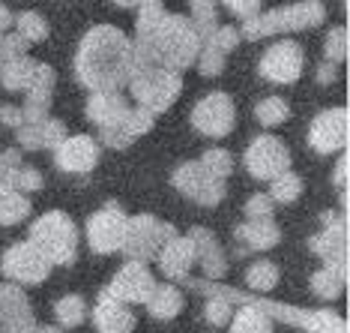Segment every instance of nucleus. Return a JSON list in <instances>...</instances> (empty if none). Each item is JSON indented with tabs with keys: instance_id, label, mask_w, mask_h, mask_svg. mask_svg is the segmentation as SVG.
Wrapping results in <instances>:
<instances>
[{
	"instance_id": "f257e3e1",
	"label": "nucleus",
	"mask_w": 350,
	"mask_h": 333,
	"mask_svg": "<svg viewBox=\"0 0 350 333\" xmlns=\"http://www.w3.org/2000/svg\"><path fill=\"white\" fill-rule=\"evenodd\" d=\"M135 73V45L114 25L90 27L78 45L75 75L90 93L120 90Z\"/></svg>"
},
{
	"instance_id": "f03ea898",
	"label": "nucleus",
	"mask_w": 350,
	"mask_h": 333,
	"mask_svg": "<svg viewBox=\"0 0 350 333\" xmlns=\"http://www.w3.org/2000/svg\"><path fill=\"white\" fill-rule=\"evenodd\" d=\"M186 288L198 291L204 297H225L228 304H243V306H254L260 309L269 319H278L291 328H299L306 333L321 330V333H347V321L341 319L338 312H329V309H299V306H288V304H275V300H267L254 291H240L230 288V285H221V280H183Z\"/></svg>"
},
{
	"instance_id": "7ed1b4c3",
	"label": "nucleus",
	"mask_w": 350,
	"mask_h": 333,
	"mask_svg": "<svg viewBox=\"0 0 350 333\" xmlns=\"http://www.w3.org/2000/svg\"><path fill=\"white\" fill-rule=\"evenodd\" d=\"M132 45H135V63H156V66H165L171 73H186L189 66H195L204 39L195 30L192 18L177 12H165V18L159 21L153 36Z\"/></svg>"
},
{
	"instance_id": "20e7f679",
	"label": "nucleus",
	"mask_w": 350,
	"mask_h": 333,
	"mask_svg": "<svg viewBox=\"0 0 350 333\" xmlns=\"http://www.w3.org/2000/svg\"><path fill=\"white\" fill-rule=\"evenodd\" d=\"M326 21V6L321 0H299L291 6H278L269 12H258L254 18H249L240 30V36L245 39H264L275 34H293V30H314Z\"/></svg>"
},
{
	"instance_id": "39448f33",
	"label": "nucleus",
	"mask_w": 350,
	"mask_h": 333,
	"mask_svg": "<svg viewBox=\"0 0 350 333\" xmlns=\"http://www.w3.org/2000/svg\"><path fill=\"white\" fill-rule=\"evenodd\" d=\"M126 87H129L138 108L150 111V114H162L177 102L183 78L180 73H171V69L156 66V63H135V73Z\"/></svg>"
},
{
	"instance_id": "423d86ee",
	"label": "nucleus",
	"mask_w": 350,
	"mask_h": 333,
	"mask_svg": "<svg viewBox=\"0 0 350 333\" xmlns=\"http://www.w3.org/2000/svg\"><path fill=\"white\" fill-rule=\"evenodd\" d=\"M27 241L33 243L51 264L69 267V264H75V258H78V228L63 210L42 213V217L30 225Z\"/></svg>"
},
{
	"instance_id": "0eeeda50",
	"label": "nucleus",
	"mask_w": 350,
	"mask_h": 333,
	"mask_svg": "<svg viewBox=\"0 0 350 333\" xmlns=\"http://www.w3.org/2000/svg\"><path fill=\"white\" fill-rule=\"evenodd\" d=\"M177 234L171 222H159L153 213H138L126 222V237H123V252L129 261H150L159 256V249Z\"/></svg>"
},
{
	"instance_id": "6e6552de",
	"label": "nucleus",
	"mask_w": 350,
	"mask_h": 333,
	"mask_svg": "<svg viewBox=\"0 0 350 333\" xmlns=\"http://www.w3.org/2000/svg\"><path fill=\"white\" fill-rule=\"evenodd\" d=\"M51 261L39 252L30 241H18L12 243L10 249L3 252V258H0V271L3 276L15 285H39L49 280L51 273Z\"/></svg>"
},
{
	"instance_id": "1a4fd4ad",
	"label": "nucleus",
	"mask_w": 350,
	"mask_h": 333,
	"mask_svg": "<svg viewBox=\"0 0 350 333\" xmlns=\"http://www.w3.org/2000/svg\"><path fill=\"white\" fill-rule=\"evenodd\" d=\"M171 184L177 186V193L192 198L195 204H204V208H216L221 198H225V180L216 177L213 171H206L201 162L177 165L171 174Z\"/></svg>"
},
{
	"instance_id": "9d476101",
	"label": "nucleus",
	"mask_w": 350,
	"mask_h": 333,
	"mask_svg": "<svg viewBox=\"0 0 350 333\" xmlns=\"http://www.w3.org/2000/svg\"><path fill=\"white\" fill-rule=\"evenodd\" d=\"M192 126L206 138H225L237 126V106L228 93L213 90L192 108Z\"/></svg>"
},
{
	"instance_id": "9b49d317",
	"label": "nucleus",
	"mask_w": 350,
	"mask_h": 333,
	"mask_svg": "<svg viewBox=\"0 0 350 333\" xmlns=\"http://www.w3.org/2000/svg\"><path fill=\"white\" fill-rule=\"evenodd\" d=\"M302 69H306V51H302L299 42L293 39H282V42H273L264 51V58L258 63V73L273 84H293L299 82Z\"/></svg>"
},
{
	"instance_id": "f8f14e48",
	"label": "nucleus",
	"mask_w": 350,
	"mask_h": 333,
	"mask_svg": "<svg viewBox=\"0 0 350 333\" xmlns=\"http://www.w3.org/2000/svg\"><path fill=\"white\" fill-rule=\"evenodd\" d=\"M126 222H129V217L123 213L120 204L108 201L105 208H99L90 219H87V243H90V249L99 252V256L117 252L123 247Z\"/></svg>"
},
{
	"instance_id": "ddd939ff",
	"label": "nucleus",
	"mask_w": 350,
	"mask_h": 333,
	"mask_svg": "<svg viewBox=\"0 0 350 333\" xmlns=\"http://www.w3.org/2000/svg\"><path fill=\"white\" fill-rule=\"evenodd\" d=\"M243 162H245V169H249L252 177L273 180L282 171L291 169V150L282 138H275V136H258L249 147H245Z\"/></svg>"
},
{
	"instance_id": "4468645a",
	"label": "nucleus",
	"mask_w": 350,
	"mask_h": 333,
	"mask_svg": "<svg viewBox=\"0 0 350 333\" xmlns=\"http://www.w3.org/2000/svg\"><path fill=\"white\" fill-rule=\"evenodd\" d=\"M347 138H350L347 108H326L308 126V145L317 153H341V150H347Z\"/></svg>"
},
{
	"instance_id": "2eb2a0df",
	"label": "nucleus",
	"mask_w": 350,
	"mask_h": 333,
	"mask_svg": "<svg viewBox=\"0 0 350 333\" xmlns=\"http://www.w3.org/2000/svg\"><path fill=\"white\" fill-rule=\"evenodd\" d=\"M156 288V276L150 273V267L144 261H126L120 271L114 273V280L108 282V295L123 304H147V297Z\"/></svg>"
},
{
	"instance_id": "dca6fc26",
	"label": "nucleus",
	"mask_w": 350,
	"mask_h": 333,
	"mask_svg": "<svg viewBox=\"0 0 350 333\" xmlns=\"http://www.w3.org/2000/svg\"><path fill=\"white\" fill-rule=\"evenodd\" d=\"M0 333H39L25 288L15 282L0 285Z\"/></svg>"
},
{
	"instance_id": "f3484780",
	"label": "nucleus",
	"mask_w": 350,
	"mask_h": 333,
	"mask_svg": "<svg viewBox=\"0 0 350 333\" xmlns=\"http://www.w3.org/2000/svg\"><path fill=\"white\" fill-rule=\"evenodd\" d=\"M323 228L308 241V249L321 256L326 264H347V217L345 213H323Z\"/></svg>"
},
{
	"instance_id": "a211bd4d",
	"label": "nucleus",
	"mask_w": 350,
	"mask_h": 333,
	"mask_svg": "<svg viewBox=\"0 0 350 333\" xmlns=\"http://www.w3.org/2000/svg\"><path fill=\"white\" fill-rule=\"evenodd\" d=\"M54 162L60 171L84 174L99 162V141L90 136H66L54 147Z\"/></svg>"
},
{
	"instance_id": "6ab92c4d",
	"label": "nucleus",
	"mask_w": 350,
	"mask_h": 333,
	"mask_svg": "<svg viewBox=\"0 0 350 333\" xmlns=\"http://www.w3.org/2000/svg\"><path fill=\"white\" fill-rule=\"evenodd\" d=\"M153 123H156V114H150V111L135 106V108L126 111V114L114 126H108V130H99V138H102V145H108V147H114V150H126L135 138L147 136V132L153 130Z\"/></svg>"
},
{
	"instance_id": "aec40b11",
	"label": "nucleus",
	"mask_w": 350,
	"mask_h": 333,
	"mask_svg": "<svg viewBox=\"0 0 350 333\" xmlns=\"http://www.w3.org/2000/svg\"><path fill=\"white\" fill-rule=\"evenodd\" d=\"M234 241H237V256H249V252H264L273 249L282 241V228L275 225L273 217L264 219H245L243 225L234 228Z\"/></svg>"
},
{
	"instance_id": "412c9836",
	"label": "nucleus",
	"mask_w": 350,
	"mask_h": 333,
	"mask_svg": "<svg viewBox=\"0 0 350 333\" xmlns=\"http://www.w3.org/2000/svg\"><path fill=\"white\" fill-rule=\"evenodd\" d=\"M54 84H57V75L49 63H39L36 66V75L27 87V102L21 106V114H25V123H36V121H45L49 117V108H51V97H54Z\"/></svg>"
},
{
	"instance_id": "4be33fe9",
	"label": "nucleus",
	"mask_w": 350,
	"mask_h": 333,
	"mask_svg": "<svg viewBox=\"0 0 350 333\" xmlns=\"http://www.w3.org/2000/svg\"><path fill=\"white\" fill-rule=\"evenodd\" d=\"M189 237H192L195 261L201 264L204 280H225V273H228V256H225V249L219 247L216 234H213L210 228L198 225V228L189 232Z\"/></svg>"
},
{
	"instance_id": "5701e85b",
	"label": "nucleus",
	"mask_w": 350,
	"mask_h": 333,
	"mask_svg": "<svg viewBox=\"0 0 350 333\" xmlns=\"http://www.w3.org/2000/svg\"><path fill=\"white\" fill-rule=\"evenodd\" d=\"M159 267L171 282H183L195 264V247L189 234H174L162 249H159Z\"/></svg>"
},
{
	"instance_id": "b1692460",
	"label": "nucleus",
	"mask_w": 350,
	"mask_h": 333,
	"mask_svg": "<svg viewBox=\"0 0 350 333\" xmlns=\"http://www.w3.org/2000/svg\"><path fill=\"white\" fill-rule=\"evenodd\" d=\"M93 324L99 333H132L135 330V312L129 304L114 300L108 291H102L96 306H93Z\"/></svg>"
},
{
	"instance_id": "393cba45",
	"label": "nucleus",
	"mask_w": 350,
	"mask_h": 333,
	"mask_svg": "<svg viewBox=\"0 0 350 333\" xmlns=\"http://www.w3.org/2000/svg\"><path fill=\"white\" fill-rule=\"evenodd\" d=\"M63 138H66V126L57 117H45V121H36V123H21L15 130V145L21 150H42V147L54 150Z\"/></svg>"
},
{
	"instance_id": "a878e982",
	"label": "nucleus",
	"mask_w": 350,
	"mask_h": 333,
	"mask_svg": "<svg viewBox=\"0 0 350 333\" xmlns=\"http://www.w3.org/2000/svg\"><path fill=\"white\" fill-rule=\"evenodd\" d=\"M126 111H129V102H126V97H120V90L90 93V97H87V106H84L87 121H93L99 130H108V126H114L126 114Z\"/></svg>"
},
{
	"instance_id": "bb28decb",
	"label": "nucleus",
	"mask_w": 350,
	"mask_h": 333,
	"mask_svg": "<svg viewBox=\"0 0 350 333\" xmlns=\"http://www.w3.org/2000/svg\"><path fill=\"white\" fill-rule=\"evenodd\" d=\"M147 309H150V315L159 319V321L177 319V315L183 312V291L177 288V285H171V282H165V285L156 282L153 295L147 297Z\"/></svg>"
},
{
	"instance_id": "cd10ccee",
	"label": "nucleus",
	"mask_w": 350,
	"mask_h": 333,
	"mask_svg": "<svg viewBox=\"0 0 350 333\" xmlns=\"http://www.w3.org/2000/svg\"><path fill=\"white\" fill-rule=\"evenodd\" d=\"M347 288V264H326L312 276V291L321 300H336Z\"/></svg>"
},
{
	"instance_id": "c85d7f7f",
	"label": "nucleus",
	"mask_w": 350,
	"mask_h": 333,
	"mask_svg": "<svg viewBox=\"0 0 350 333\" xmlns=\"http://www.w3.org/2000/svg\"><path fill=\"white\" fill-rule=\"evenodd\" d=\"M30 198L10 184H0V225H18L30 217Z\"/></svg>"
},
{
	"instance_id": "c756f323",
	"label": "nucleus",
	"mask_w": 350,
	"mask_h": 333,
	"mask_svg": "<svg viewBox=\"0 0 350 333\" xmlns=\"http://www.w3.org/2000/svg\"><path fill=\"white\" fill-rule=\"evenodd\" d=\"M36 66H39V60L27 58V54L25 58L6 60L3 66H0V84H3L6 90H27L36 75Z\"/></svg>"
},
{
	"instance_id": "7c9ffc66",
	"label": "nucleus",
	"mask_w": 350,
	"mask_h": 333,
	"mask_svg": "<svg viewBox=\"0 0 350 333\" xmlns=\"http://www.w3.org/2000/svg\"><path fill=\"white\" fill-rule=\"evenodd\" d=\"M54 319H57V328L72 330L78 324H84L87 319V300L81 295H66L54 304Z\"/></svg>"
},
{
	"instance_id": "2f4dec72",
	"label": "nucleus",
	"mask_w": 350,
	"mask_h": 333,
	"mask_svg": "<svg viewBox=\"0 0 350 333\" xmlns=\"http://www.w3.org/2000/svg\"><path fill=\"white\" fill-rule=\"evenodd\" d=\"M230 333H273V319L254 306H243L237 315H230Z\"/></svg>"
},
{
	"instance_id": "473e14b6",
	"label": "nucleus",
	"mask_w": 350,
	"mask_h": 333,
	"mask_svg": "<svg viewBox=\"0 0 350 333\" xmlns=\"http://www.w3.org/2000/svg\"><path fill=\"white\" fill-rule=\"evenodd\" d=\"M245 285L254 291V295H267V291H273L278 285V267L275 261H254V264H249V271H245Z\"/></svg>"
},
{
	"instance_id": "72a5a7b5",
	"label": "nucleus",
	"mask_w": 350,
	"mask_h": 333,
	"mask_svg": "<svg viewBox=\"0 0 350 333\" xmlns=\"http://www.w3.org/2000/svg\"><path fill=\"white\" fill-rule=\"evenodd\" d=\"M302 193V177L297 171H282L278 177L269 180V198H273L275 204H291V201H297Z\"/></svg>"
},
{
	"instance_id": "f704fd0d",
	"label": "nucleus",
	"mask_w": 350,
	"mask_h": 333,
	"mask_svg": "<svg viewBox=\"0 0 350 333\" xmlns=\"http://www.w3.org/2000/svg\"><path fill=\"white\" fill-rule=\"evenodd\" d=\"M254 117H258V123H264L267 130H273V126H282L291 117V106L282 97H267L258 102Z\"/></svg>"
},
{
	"instance_id": "c9c22d12",
	"label": "nucleus",
	"mask_w": 350,
	"mask_h": 333,
	"mask_svg": "<svg viewBox=\"0 0 350 333\" xmlns=\"http://www.w3.org/2000/svg\"><path fill=\"white\" fill-rule=\"evenodd\" d=\"M15 27H18V36L27 39V42H42V39H49V21H45L39 12H33V10L18 12Z\"/></svg>"
},
{
	"instance_id": "e433bc0d",
	"label": "nucleus",
	"mask_w": 350,
	"mask_h": 333,
	"mask_svg": "<svg viewBox=\"0 0 350 333\" xmlns=\"http://www.w3.org/2000/svg\"><path fill=\"white\" fill-rule=\"evenodd\" d=\"M189 3H192V25H195L198 34H201V39H206L219 27L216 0H189Z\"/></svg>"
},
{
	"instance_id": "4c0bfd02",
	"label": "nucleus",
	"mask_w": 350,
	"mask_h": 333,
	"mask_svg": "<svg viewBox=\"0 0 350 333\" xmlns=\"http://www.w3.org/2000/svg\"><path fill=\"white\" fill-rule=\"evenodd\" d=\"M323 54H326V63H341L347 58V27L338 25L332 27L323 39Z\"/></svg>"
},
{
	"instance_id": "58836bf2",
	"label": "nucleus",
	"mask_w": 350,
	"mask_h": 333,
	"mask_svg": "<svg viewBox=\"0 0 350 333\" xmlns=\"http://www.w3.org/2000/svg\"><path fill=\"white\" fill-rule=\"evenodd\" d=\"M198 162H201L206 171H213V174H216V177H221V180H228V174L234 171V156H230L228 150H221V147L206 150V153H204Z\"/></svg>"
},
{
	"instance_id": "ea45409f",
	"label": "nucleus",
	"mask_w": 350,
	"mask_h": 333,
	"mask_svg": "<svg viewBox=\"0 0 350 333\" xmlns=\"http://www.w3.org/2000/svg\"><path fill=\"white\" fill-rule=\"evenodd\" d=\"M204 45H210V49H216V51H221V54H228V51H234L237 45H240V30L230 27V25H219L210 36L204 39Z\"/></svg>"
},
{
	"instance_id": "a19ab883",
	"label": "nucleus",
	"mask_w": 350,
	"mask_h": 333,
	"mask_svg": "<svg viewBox=\"0 0 350 333\" xmlns=\"http://www.w3.org/2000/svg\"><path fill=\"white\" fill-rule=\"evenodd\" d=\"M225 60H228V54H221L216 49H210V45H201V54H198V69H201V75L206 78H216L225 73Z\"/></svg>"
},
{
	"instance_id": "79ce46f5",
	"label": "nucleus",
	"mask_w": 350,
	"mask_h": 333,
	"mask_svg": "<svg viewBox=\"0 0 350 333\" xmlns=\"http://www.w3.org/2000/svg\"><path fill=\"white\" fill-rule=\"evenodd\" d=\"M230 315H234V304H228L225 297H206L204 319L210 321L213 328H221V324H228Z\"/></svg>"
},
{
	"instance_id": "37998d69",
	"label": "nucleus",
	"mask_w": 350,
	"mask_h": 333,
	"mask_svg": "<svg viewBox=\"0 0 350 333\" xmlns=\"http://www.w3.org/2000/svg\"><path fill=\"white\" fill-rule=\"evenodd\" d=\"M42 184H45L42 174H39L33 165H21L18 174L12 177V184H10V186H15L18 193H36V189H42Z\"/></svg>"
},
{
	"instance_id": "c03bdc74",
	"label": "nucleus",
	"mask_w": 350,
	"mask_h": 333,
	"mask_svg": "<svg viewBox=\"0 0 350 333\" xmlns=\"http://www.w3.org/2000/svg\"><path fill=\"white\" fill-rule=\"evenodd\" d=\"M27 39H21L18 34H10V36H0V66L6 60H15V58H25L27 54Z\"/></svg>"
},
{
	"instance_id": "a18cd8bd",
	"label": "nucleus",
	"mask_w": 350,
	"mask_h": 333,
	"mask_svg": "<svg viewBox=\"0 0 350 333\" xmlns=\"http://www.w3.org/2000/svg\"><path fill=\"white\" fill-rule=\"evenodd\" d=\"M21 150L18 147H10V150H3L0 153V184H12V177L18 174L21 169Z\"/></svg>"
},
{
	"instance_id": "49530a36",
	"label": "nucleus",
	"mask_w": 350,
	"mask_h": 333,
	"mask_svg": "<svg viewBox=\"0 0 350 333\" xmlns=\"http://www.w3.org/2000/svg\"><path fill=\"white\" fill-rule=\"evenodd\" d=\"M273 208H275V201L269 198L267 193H258V195H252L249 201H245V217L249 219H264V217H273Z\"/></svg>"
},
{
	"instance_id": "de8ad7c7",
	"label": "nucleus",
	"mask_w": 350,
	"mask_h": 333,
	"mask_svg": "<svg viewBox=\"0 0 350 333\" xmlns=\"http://www.w3.org/2000/svg\"><path fill=\"white\" fill-rule=\"evenodd\" d=\"M221 3H225V10L230 15L249 21V18H254V15L260 12V3H264V0H221Z\"/></svg>"
},
{
	"instance_id": "09e8293b",
	"label": "nucleus",
	"mask_w": 350,
	"mask_h": 333,
	"mask_svg": "<svg viewBox=\"0 0 350 333\" xmlns=\"http://www.w3.org/2000/svg\"><path fill=\"white\" fill-rule=\"evenodd\" d=\"M347 169H350L347 150H341V156L336 162V174H332V180H336V186H338V195H341V208H347Z\"/></svg>"
},
{
	"instance_id": "8fccbe9b",
	"label": "nucleus",
	"mask_w": 350,
	"mask_h": 333,
	"mask_svg": "<svg viewBox=\"0 0 350 333\" xmlns=\"http://www.w3.org/2000/svg\"><path fill=\"white\" fill-rule=\"evenodd\" d=\"M0 123L12 126V130H18L21 123H25V114H21L18 106H0Z\"/></svg>"
},
{
	"instance_id": "3c124183",
	"label": "nucleus",
	"mask_w": 350,
	"mask_h": 333,
	"mask_svg": "<svg viewBox=\"0 0 350 333\" xmlns=\"http://www.w3.org/2000/svg\"><path fill=\"white\" fill-rule=\"evenodd\" d=\"M336 78H338L336 63H321V66H317V82H321V84H332Z\"/></svg>"
},
{
	"instance_id": "603ef678",
	"label": "nucleus",
	"mask_w": 350,
	"mask_h": 333,
	"mask_svg": "<svg viewBox=\"0 0 350 333\" xmlns=\"http://www.w3.org/2000/svg\"><path fill=\"white\" fill-rule=\"evenodd\" d=\"M12 25H15V15L10 12V6L0 3V34H3V30H10Z\"/></svg>"
},
{
	"instance_id": "864d4df0",
	"label": "nucleus",
	"mask_w": 350,
	"mask_h": 333,
	"mask_svg": "<svg viewBox=\"0 0 350 333\" xmlns=\"http://www.w3.org/2000/svg\"><path fill=\"white\" fill-rule=\"evenodd\" d=\"M39 333H66L63 328H54V324H42V328H39Z\"/></svg>"
},
{
	"instance_id": "5fc2aeb1",
	"label": "nucleus",
	"mask_w": 350,
	"mask_h": 333,
	"mask_svg": "<svg viewBox=\"0 0 350 333\" xmlns=\"http://www.w3.org/2000/svg\"><path fill=\"white\" fill-rule=\"evenodd\" d=\"M117 6H123V10H129V6H141V0H114Z\"/></svg>"
},
{
	"instance_id": "6e6d98bb",
	"label": "nucleus",
	"mask_w": 350,
	"mask_h": 333,
	"mask_svg": "<svg viewBox=\"0 0 350 333\" xmlns=\"http://www.w3.org/2000/svg\"><path fill=\"white\" fill-rule=\"evenodd\" d=\"M141 6H162V0H141Z\"/></svg>"
},
{
	"instance_id": "4d7b16f0",
	"label": "nucleus",
	"mask_w": 350,
	"mask_h": 333,
	"mask_svg": "<svg viewBox=\"0 0 350 333\" xmlns=\"http://www.w3.org/2000/svg\"><path fill=\"white\" fill-rule=\"evenodd\" d=\"M312 333H321V330H312Z\"/></svg>"
},
{
	"instance_id": "13d9d810",
	"label": "nucleus",
	"mask_w": 350,
	"mask_h": 333,
	"mask_svg": "<svg viewBox=\"0 0 350 333\" xmlns=\"http://www.w3.org/2000/svg\"><path fill=\"white\" fill-rule=\"evenodd\" d=\"M0 36H3V34H0Z\"/></svg>"
}]
</instances>
